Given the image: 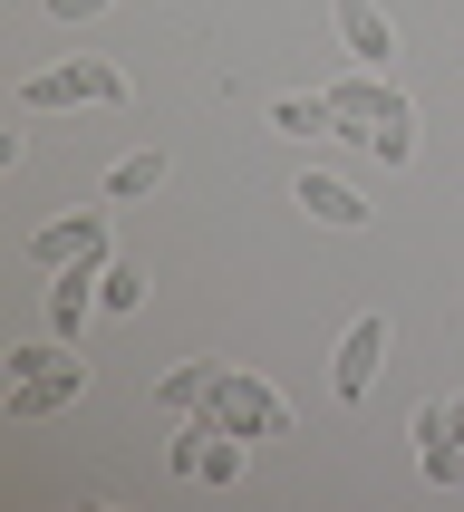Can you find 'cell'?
I'll use <instances>...</instances> for the list:
<instances>
[{"instance_id": "6da1fadb", "label": "cell", "mask_w": 464, "mask_h": 512, "mask_svg": "<svg viewBox=\"0 0 464 512\" xmlns=\"http://www.w3.org/2000/svg\"><path fill=\"white\" fill-rule=\"evenodd\" d=\"M329 107L358 126V145H368L377 165H416V107H406L397 87L377 78V68H358V78H339L329 87Z\"/></svg>"}, {"instance_id": "7a4b0ae2", "label": "cell", "mask_w": 464, "mask_h": 512, "mask_svg": "<svg viewBox=\"0 0 464 512\" xmlns=\"http://www.w3.org/2000/svg\"><path fill=\"white\" fill-rule=\"evenodd\" d=\"M165 464H174V484H242V464H252V435H232L223 416H184V435L165 445Z\"/></svg>"}, {"instance_id": "3957f363", "label": "cell", "mask_w": 464, "mask_h": 512, "mask_svg": "<svg viewBox=\"0 0 464 512\" xmlns=\"http://www.w3.org/2000/svg\"><path fill=\"white\" fill-rule=\"evenodd\" d=\"M20 107H126V78L107 58H58V68H29Z\"/></svg>"}, {"instance_id": "277c9868", "label": "cell", "mask_w": 464, "mask_h": 512, "mask_svg": "<svg viewBox=\"0 0 464 512\" xmlns=\"http://www.w3.org/2000/svg\"><path fill=\"white\" fill-rule=\"evenodd\" d=\"M203 416H223L232 435H290V406H281V387H271V377H252V368H223V387H213V406H203Z\"/></svg>"}, {"instance_id": "5b68a950", "label": "cell", "mask_w": 464, "mask_h": 512, "mask_svg": "<svg viewBox=\"0 0 464 512\" xmlns=\"http://www.w3.org/2000/svg\"><path fill=\"white\" fill-rule=\"evenodd\" d=\"M29 261L39 271H97V261H116L107 252V213H58V223H39L29 232Z\"/></svg>"}, {"instance_id": "8992f818", "label": "cell", "mask_w": 464, "mask_h": 512, "mask_svg": "<svg viewBox=\"0 0 464 512\" xmlns=\"http://www.w3.org/2000/svg\"><path fill=\"white\" fill-rule=\"evenodd\" d=\"M87 397V358H58V368H39V377H10V416L20 426H39V416H68V406Z\"/></svg>"}, {"instance_id": "52a82bcc", "label": "cell", "mask_w": 464, "mask_h": 512, "mask_svg": "<svg viewBox=\"0 0 464 512\" xmlns=\"http://www.w3.org/2000/svg\"><path fill=\"white\" fill-rule=\"evenodd\" d=\"M377 358H387V310L348 319V339H339V368H329V387H339V406H358V397L377 387Z\"/></svg>"}, {"instance_id": "ba28073f", "label": "cell", "mask_w": 464, "mask_h": 512, "mask_svg": "<svg viewBox=\"0 0 464 512\" xmlns=\"http://www.w3.org/2000/svg\"><path fill=\"white\" fill-rule=\"evenodd\" d=\"M213 387H223V358H184V368L155 377V416H174V426H184V416H203V406H213Z\"/></svg>"}, {"instance_id": "9c48e42d", "label": "cell", "mask_w": 464, "mask_h": 512, "mask_svg": "<svg viewBox=\"0 0 464 512\" xmlns=\"http://www.w3.org/2000/svg\"><path fill=\"white\" fill-rule=\"evenodd\" d=\"M339 49L358 58V68H387V58H397V20H387L377 0H339Z\"/></svg>"}, {"instance_id": "30bf717a", "label": "cell", "mask_w": 464, "mask_h": 512, "mask_svg": "<svg viewBox=\"0 0 464 512\" xmlns=\"http://www.w3.org/2000/svg\"><path fill=\"white\" fill-rule=\"evenodd\" d=\"M300 213H310V223H329V232H358L368 223V194H358V184H339V174H300Z\"/></svg>"}, {"instance_id": "8fae6325", "label": "cell", "mask_w": 464, "mask_h": 512, "mask_svg": "<svg viewBox=\"0 0 464 512\" xmlns=\"http://www.w3.org/2000/svg\"><path fill=\"white\" fill-rule=\"evenodd\" d=\"M97 310H107V300H97V271H58V281H49V329H58V339H78Z\"/></svg>"}, {"instance_id": "7c38bea8", "label": "cell", "mask_w": 464, "mask_h": 512, "mask_svg": "<svg viewBox=\"0 0 464 512\" xmlns=\"http://www.w3.org/2000/svg\"><path fill=\"white\" fill-rule=\"evenodd\" d=\"M165 174H174V165H165V145H136V155H116V165H107V203H145Z\"/></svg>"}, {"instance_id": "4fadbf2b", "label": "cell", "mask_w": 464, "mask_h": 512, "mask_svg": "<svg viewBox=\"0 0 464 512\" xmlns=\"http://www.w3.org/2000/svg\"><path fill=\"white\" fill-rule=\"evenodd\" d=\"M271 126H281V136H329V126H339V107H329V87H310V97H281V107H271Z\"/></svg>"}, {"instance_id": "5bb4252c", "label": "cell", "mask_w": 464, "mask_h": 512, "mask_svg": "<svg viewBox=\"0 0 464 512\" xmlns=\"http://www.w3.org/2000/svg\"><path fill=\"white\" fill-rule=\"evenodd\" d=\"M97 300H107V319H126L145 300V271L136 261H97Z\"/></svg>"}, {"instance_id": "9a60e30c", "label": "cell", "mask_w": 464, "mask_h": 512, "mask_svg": "<svg viewBox=\"0 0 464 512\" xmlns=\"http://www.w3.org/2000/svg\"><path fill=\"white\" fill-rule=\"evenodd\" d=\"M116 0H49V20H107Z\"/></svg>"}]
</instances>
